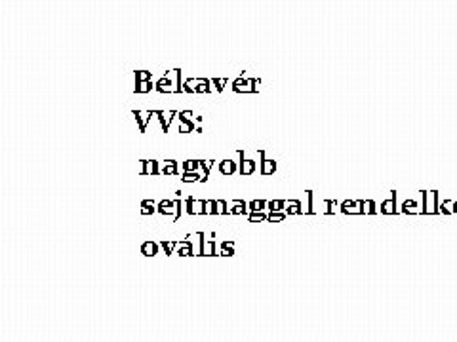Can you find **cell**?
Here are the masks:
<instances>
[{
    "instance_id": "5",
    "label": "cell",
    "mask_w": 457,
    "mask_h": 342,
    "mask_svg": "<svg viewBox=\"0 0 457 342\" xmlns=\"http://www.w3.org/2000/svg\"><path fill=\"white\" fill-rule=\"evenodd\" d=\"M260 160H262V164H260L262 175H273L275 171H277V162H275V160H267L263 149L260 151Z\"/></svg>"
},
{
    "instance_id": "7",
    "label": "cell",
    "mask_w": 457,
    "mask_h": 342,
    "mask_svg": "<svg viewBox=\"0 0 457 342\" xmlns=\"http://www.w3.org/2000/svg\"><path fill=\"white\" fill-rule=\"evenodd\" d=\"M156 209H159L161 216H171V213L176 216V200H162Z\"/></svg>"
},
{
    "instance_id": "32",
    "label": "cell",
    "mask_w": 457,
    "mask_h": 342,
    "mask_svg": "<svg viewBox=\"0 0 457 342\" xmlns=\"http://www.w3.org/2000/svg\"><path fill=\"white\" fill-rule=\"evenodd\" d=\"M176 94H183V82H181V70L176 69Z\"/></svg>"
},
{
    "instance_id": "37",
    "label": "cell",
    "mask_w": 457,
    "mask_h": 342,
    "mask_svg": "<svg viewBox=\"0 0 457 342\" xmlns=\"http://www.w3.org/2000/svg\"><path fill=\"white\" fill-rule=\"evenodd\" d=\"M154 211H159V209H154V208H145V206H141V213L143 216H153Z\"/></svg>"
},
{
    "instance_id": "33",
    "label": "cell",
    "mask_w": 457,
    "mask_h": 342,
    "mask_svg": "<svg viewBox=\"0 0 457 342\" xmlns=\"http://www.w3.org/2000/svg\"><path fill=\"white\" fill-rule=\"evenodd\" d=\"M181 213H183V202L178 198L176 200V216H174V223H178L181 219Z\"/></svg>"
},
{
    "instance_id": "16",
    "label": "cell",
    "mask_w": 457,
    "mask_h": 342,
    "mask_svg": "<svg viewBox=\"0 0 457 342\" xmlns=\"http://www.w3.org/2000/svg\"><path fill=\"white\" fill-rule=\"evenodd\" d=\"M212 82L208 78H198V84H196V94H212Z\"/></svg>"
},
{
    "instance_id": "25",
    "label": "cell",
    "mask_w": 457,
    "mask_h": 342,
    "mask_svg": "<svg viewBox=\"0 0 457 342\" xmlns=\"http://www.w3.org/2000/svg\"><path fill=\"white\" fill-rule=\"evenodd\" d=\"M248 221L250 223H262V221H267V216L263 211H250Z\"/></svg>"
},
{
    "instance_id": "8",
    "label": "cell",
    "mask_w": 457,
    "mask_h": 342,
    "mask_svg": "<svg viewBox=\"0 0 457 342\" xmlns=\"http://www.w3.org/2000/svg\"><path fill=\"white\" fill-rule=\"evenodd\" d=\"M248 204L245 202V200H235L233 202V209H231V216H248Z\"/></svg>"
},
{
    "instance_id": "17",
    "label": "cell",
    "mask_w": 457,
    "mask_h": 342,
    "mask_svg": "<svg viewBox=\"0 0 457 342\" xmlns=\"http://www.w3.org/2000/svg\"><path fill=\"white\" fill-rule=\"evenodd\" d=\"M191 200H193V208H195L196 216H206V200H196L193 196H191Z\"/></svg>"
},
{
    "instance_id": "10",
    "label": "cell",
    "mask_w": 457,
    "mask_h": 342,
    "mask_svg": "<svg viewBox=\"0 0 457 342\" xmlns=\"http://www.w3.org/2000/svg\"><path fill=\"white\" fill-rule=\"evenodd\" d=\"M176 255H179V256H193V244H191V240H189V238H187V240H183L181 244L178 246Z\"/></svg>"
},
{
    "instance_id": "12",
    "label": "cell",
    "mask_w": 457,
    "mask_h": 342,
    "mask_svg": "<svg viewBox=\"0 0 457 342\" xmlns=\"http://www.w3.org/2000/svg\"><path fill=\"white\" fill-rule=\"evenodd\" d=\"M154 117L159 118V122H161V126H162V132L164 134H168V130H170V112L166 114L164 110H154Z\"/></svg>"
},
{
    "instance_id": "4",
    "label": "cell",
    "mask_w": 457,
    "mask_h": 342,
    "mask_svg": "<svg viewBox=\"0 0 457 342\" xmlns=\"http://www.w3.org/2000/svg\"><path fill=\"white\" fill-rule=\"evenodd\" d=\"M141 164V175H159L161 164L156 160H139Z\"/></svg>"
},
{
    "instance_id": "18",
    "label": "cell",
    "mask_w": 457,
    "mask_h": 342,
    "mask_svg": "<svg viewBox=\"0 0 457 342\" xmlns=\"http://www.w3.org/2000/svg\"><path fill=\"white\" fill-rule=\"evenodd\" d=\"M286 216H288V213H286V211H269L267 221L269 223H282L286 219Z\"/></svg>"
},
{
    "instance_id": "29",
    "label": "cell",
    "mask_w": 457,
    "mask_h": 342,
    "mask_svg": "<svg viewBox=\"0 0 457 342\" xmlns=\"http://www.w3.org/2000/svg\"><path fill=\"white\" fill-rule=\"evenodd\" d=\"M151 78H153V75L149 73V70H136V82H145Z\"/></svg>"
},
{
    "instance_id": "21",
    "label": "cell",
    "mask_w": 457,
    "mask_h": 342,
    "mask_svg": "<svg viewBox=\"0 0 457 342\" xmlns=\"http://www.w3.org/2000/svg\"><path fill=\"white\" fill-rule=\"evenodd\" d=\"M206 216H220L218 200H206Z\"/></svg>"
},
{
    "instance_id": "2",
    "label": "cell",
    "mask_w": 457,
    "mask_h": 342,
    "mask_svg": "<svg viewBox=\"0 0 457 342\" xmlns=\"http://www.w3.org/2000/svg\"><path fill=\"white\" fill-rule=\"evenodd\" d=\"M231 86H233V92L237 94H255L250 86V78H245V73H242Z\"/></svg>"
},
{
    "instance_id": "3",
    "label": "cell",
    "mask_w": 457,
    "mask_h": 342,
    "mask_svg": "<svg viewBox=\"0 0 457 342\" xmlns=\"http://www.w3.org/2000/svg\"><path fill=\"white\" fill-rule=\"evenodd\" d=\"M238 156H240V167H238V174L245 177V175H252L255 171V162L253 160H248L245 159V151H238Z\"/></svg>"
},
{
    "instance_id": "11",
    "label": "cell",
    "mask_w": 457,
    "mask_h": 342,
    "mask_svg": "<svg viewBox=\"0 0 457 342\" xmlns=\"http://www.w3.org/2000/svg\"><path fill=\"white\" fill-rule=\"evenodd\" d=\"M179 244L181 241H178V240H161V248L166 255H174V251L178 249Z\"/></svg>"
},
{
    "instance_id": "23",
    "label": "cell",
    "mask_w": 457,
    "mask_h": 342,
    "mask_svg": "<svg viewBox=\"0 0 457 342\" xmlns=\"http://www.w3.org/2000/svg\"><path fill=\"white\" fill-rule=\"evenodd\" d=\"M269 211H284L286 208V200H273V202H267Z\"/></svg>"
},
{
    "instance_id": "22",
    "label": "cell",
    "mask_w": 457,
    "mask_h": 342,
    "mask_svg": "<svg viewBox=\"0 0 457 342\" xmlns=\"http://www.w3.org/2000/svg\"><path fill=\"white\" fill-rule=\"evenodd\" d=\"M198 167H203V160H185L183 162V171H198Z\"/></svg>"
},
{
    "instance_id": "38",
    "label": "cell",
    "mask_w": 457,
    "mask_h": 342,
    "mask_svg": "<svg viewBox=\"0 0 457 342\" xmlns=\"http://www.w3.org/2000/svg\"><path fill=\"white\" fill-rule=\"evenodd\" d=\"M141 206H145V208H156V204L153 202V200H143Z\"/></svg>"
},
{
    "instance_id": "13",
    "label": "cell",
    "mask_w": 457,
    "mask_h": 342,
    "mask_svg": "<svg viewBox=\"0 0 457 342\" xmlns=\"http://www.w3.org/2000/svg\"><path fill=\"white\" fill-rule=\"evenodd\" d=\"M220 171H221V175H233L237 171V164L231 159H227L220 164Z\"/></svg>"
},
{
    "instance_id": "15",
    "label": "cell",
    "mask_w": 457,
    "mask_h": 342,
    "mask_svg": "<svg viewBox=\"0 0 457 342\" xmlns=\"http://www.w3.org/2000/svg\"><path fill=\"white\" fill-rule=\"evenodd\" d=\"M153 80H145V82H136V88H134V94H149L153 92Z\"/></svg>"
},
{
    "instance_id": "28",
    "label": "cell",
    "mask_w": 457,
    "mask_h": 342,
    "mask_svg": "<svg viewBox=\"0 0 457 342\" xmlns=\"http://www.w3.org/2000/svg\"><path fill=\"white\" fill-rule=\"evenodd\" d=\"M212 84H213V88H216V92L221 94L225 90V86L228 84V80L227 78H213Z\"/></svg>"
},
{
    "instance_id": "9",
    "label": "cell",
    "mask_w": 457,
    "mask_h": 342,
    "mask_svg": "<svg viewBox=\"0 0 457 342\" xmlns=\"http://www.w3.org/2000/svg\"><path fill=\"white\" fill-rule=\"evenodd\" d=\"M162 175H178L179 174V164L176 160H166L164 167L161 169Z\"/></svg>"
},
{
    "instance_id": "6",
    "label": "cell",
    "mask_w": 457,
    "mask_h": 342,
    "mask_svg": "<svg viewBox=\"0 0 457 342\" xmlns=\"http://www.w3.org/2000/svg\"><path fill=\"white\" fill-rule=\"evenodd\" d=\"M159 249H161V244H156V241H153V240H147L141 244V255H145V256L159 255Z\"/></svg>"
},
{
    "instance_id": "20",
    "label": "cell",
    "mask_w": 457,
    "mask_h": 342,
    "mask_svg": "<svg viewBox=\"0 0 457 342\" xmlns=\"http://www.w3.org/2000/svg\"><path fill=\"white\" fill-rule=\"evenodd\" d=\"M183 183H195V181H200L203 179V175H198V171H183L181 175Z\"/></svg>"
},
{
    "instance_id": "36",
    "label": "cell",
    "mask_w": 457,
    "mask_h": 342,
    "mask_svg": "<svg viewBox=\"0 0 457 342\" xmlns=\"http://www.w3.org/2000/svg\"><path fill=\"white\" fill-rule=\"evenodd\" d=\"M288 209H284L286 213H288V216H299V213H302V208H295V206H286Z\"/></svg>"
},
{
    "instance_id": "26",
    "label": "cell",
    "mask_w": 457,
    "mask_h": 342,
    "mask_svg": "<svg viewBox=\"0 0 457 342\" xmlns=\"http://www.w3.org/2000/svg\"><path fill=\"white\" fill-rule=\"evenodd\" d=\"M213 164H216L213 160H203V171H204V174H203V179H200V183H206L208 181Z\"/></svg>"
},
{
    "instance_id": "24",
    "label": "cell",
    "mask_w": 457,
    "mask_h": 342,
    "mask_svg": "<svg viewBox=\"0 0 457 342\" xmlns=\"http://www.w3.org/2000/svg\"><path fill=\"white\" fill-rule=\"evenodd\" d=\"M195 132V122L193 120H183L179 124V134H193Z\"/></svg>"
},
{
    "instance_id": "30",
    "label": "cell",
    "mask_w": 457,
    "mask_h": 342,
    "mask_svg": "<svg viewBox=\"0 0 457 342\" xmlns=\"http://www.w3.org/2000/svg\"><path fill=\"white\" fill-rule=\"evenodd\" d=\"M196 236H198V255L204 256V244H206L204 238H206V234L204 232H198Z\"/></svg>"
},
{
    "instance_id": "34",
    "label": "cell",
    "mask_w": 457,
    "mask_h": 342,
    "mask_svg": "<svg viewBox=\"0 0 457 342\" xmlns=\"http://www.w3.org/2000/svg\"><path fill=\"white\" fill-rule=\"evenodd\" d=\"M185 211H187L189 216H196V213H195V208H193V200H191V198L185 200Z\"/></svg>"
},
{
    "instance_id": "14",
    "label": "cell",
    "mask_w": 457,
    "mask_h": 342,
    "mask_svg": "<svg viewBox=\"0 0 457 342\" xmlns=\"http://www.w3.org/2000/svg\"><path fill=\"white\" fill-rule=\"evenodd\" d=\"M235 255V240H225L221 244L220 256H233Z\"/></svg>"
},
{
    "instance_id": "1",
    "label": "cell",
    "mask_w": 457,
    "mask_h": 342,
    "mask_svg": "<svg viewBox=\"0 0 457 342\" xmlns=\"http://www.w3.org/2000/svg\"><path fill=\"white\" fill-rule=\"evenodd\" d=\"M132 114H134L137 124H139V132L145 134V132H147L149 120L154 117V110H147V112H143V110H132Z\"/></svg>"
},
{
    "instance_id": "27",
    "label": "cell",
    "mask_w": 457,
    "mask_h": 342,
    "mask_svg": "<svg viewBox=\"0 0 457 342\" xmlns=\"http://www.w3.org/2000/svg\"><path fill=\"white\" fill-rule=\"evenodd\" d=\"M248 208H250V211H263L267 208V202L265 200H253V202L248 204Z\"/></svg>"
},
{
    "instance_id": "35",
    "label": "cell",
    "mask_w": 457,
    "mask_h": 342,
    "mask_svg": "<svg viewBox=\"0 0 457 342\" xmlns=\"http://www.w3.org/2000/svg\"><path fill=\"white\" fill-rule=\"evenodd\" d=\"M178 117H179V122H183V120H193V112H191V110H183V112L178 114Z\"/></svg>"
},
{
    "instance_id": "31",
    "label": "cell",
    "mask_w": 457,
    "mask_h": 342,
    "mask_svg": "<svg viewBox=\"0 0 457 342\" xmlns=\"http://www.w3.org/2000/svg\"><path fill=\"white\" fill-rule=\"evenodd\" d=\"M218 211L220 216H231V209H227L225 200H218Z\"/></svg>"
},
{
    "instance_id": "19",
    "label": "cell",
    "mask_w": 457,
    "mask_h": 342,
    "mask_svg": "<svg viewBox=\"0 0 457 342\" xmlns=\"http://www.w3.org/2000/svg\"><path fill=\"white\" fill-rule=\"evenodd\" d=\"M213 255H218L216 253V238H210L204 244V256H213Z\"/></svg>"
}]
</instances>
